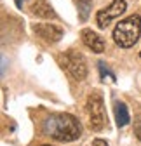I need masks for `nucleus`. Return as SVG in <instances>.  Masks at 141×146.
Returning <instances> with one entry per match:
<instances>
[{"label":"nucleus","instance_id":"7","mask_svg":"<svg viewBox=\"0 0 141 146\" xmlns=\"http://www.w3.org/2000/svg\"><path fill=\"white\" fill-rule=\"evenodd\" d=\"M82 42H84V45L85 47H89L92 52H103L104 50V40L101 38V36L96 33V31H92V30H89V28H85V30H82Z\"/></svg>","mask_w":141,"mask_h":146},{"label":"nucleus","instance_id":"5","mask_svg":"<svg viewBox=\"0 0 141 146\" xmlns=\"http://www.w3.org/2000/svg\"><path fill=\"white\" fill-rule=\"evenodd\" d=\"M127 11V4H126V0H113V2L108 5V7H104V9H99L98 14H96V25L98 28L104 30L112 21L118 19V17L122 16Z\"/></svg>","mask_w":141,"mask_h":146},{"label":"nucleus","instance_id":"6","mask_svg":"<svg viewBox=\"0 0 141 146\" xmlns=\"http://www.w3.org/2000/svg\"><path fill=\"white\" fill-rule=\"evenodd\" d=\"M31 30L40 40H44L47 44H56L63 36V30L56 25H52V23H35L31 26Z\"/></svg>","mask_w":141,"mask_h":146},{"label":"nucleus","instance_id":"15","mask_svg":"<svg viewBox=\"0 0 141 146\" xmlns=\"http://www.w3.org/2000/svg\"><path fill=\"white\" fill-rule=\"evenodd\" d=\"M42 146H51V144H42Z\"/></svg>","mask_w":141,"mask_h":146},{"label":"nucleus","instance_id":"9","mask_svg":"<svg viewBox=\"0 0 141 146\" xmlns=\"http://www.w3.org/2000/svg\"><path fill=\"white\" fill-rule=\"evenodd\" d=\"M115 120H117L118 127H126L129 123L131 117H129V110H127L126 103H120V101L115 103Z\"/></svg>","mask_w":141,"mask_h":146},{"label":"nucleus","instance_id":"10","mask_svg":"<svg viewBox=\"0 0 141 146\" xmlns=\"http://www.w3.org/2000/svg\"><path fill=\"white\" fill-rule=\"evenodd\" d=\"M77 7H78V17L80 21H87L92 7V0H77Z\"/></svg>","mask_w":141,"mask_h":146},{"label":"nucleus","instance_id":"14","mask_svg":"<svg viewBox=\"0 0 141 146\" xmlns=\"http://www.w3.org/2000/svg\"><path fill=\"white\" fill-rule=\"evenodd\" d=\"M16 4H17V5H19V7H21V0H16Z\"/></svg>","mask_w":141,"mask_h":146},{"label":"nucleus","instance_id":"2","mask_svg":"<svg viewBox=\"0 0 141 146\" xmlns=\"http://www.w3.org/2000/svg\"><path fill=\"white\" fill-rule=\"evenodd\" d=\"M139 36H141V17L138 14L120 19V23H117V26L113 28V42L122 49L132 47L139 40Z\"/></svg>","mask_w":141,"mask_h":146},{"label":"nucleus","instance_id":"8","mask_svg":"<svg viewBox=\"0 0 141 146\" xmlns=\"http://www.w3.org/2000/svg\"><path fill=\"white\" fill-rule=\"evenodd\" d=\"M31 12L37 16V17H42V19H49V17H56V12L52 11V7L45 2V0H37L33 5H31Z\"/></svg>","mask_w":141,"mask_h":146},{"label":"nucleus","instance_id":"16","mask_svg":"<svg viewBox=\"0 0 141 146\" xmlns=\"http://www.w3.org/2000/svg\"><path fill=\"white\" fill-rule=\"evenodd\" d=\"M139 58H141V52H139Z\"/></svg>","mask_w":141,"mask_h":146},{"label":"nucleus","instance_id":"13","mask_svg":"<svg viewBox=\"0 0 141 146\" xmlns=\"http://www.w3.org/2000/svg\"><path fill=\"white\" fill-rule=\"evenodd\" d=\"M92 146H108V143L104 139H94L92 141Z\"/></svg>","mask_w":141,"mask_h":146},{"label":"nucleus","instance_id":"1","mask_svg":"<svg viewBox=\"0 0 141 146\" xmlns=\"http://www.w3.org/2000/svg\"><path fill=\"white\" fill-rule=\"evenodd\" d=\"M42 131L47 137L59 141V143H72L77 141L82 134L80 122L70 113H54L44 120Z\"/></svg>","mask_w":141,"mask_h":146},{"label":"nucleus","instance_id":"3","mask_svg":"<svg viewBox=\"0 0 141 146\" xmlns=\"http://www.w3.org/2000/svg\"><path fill=\"white\" fill-rule=\"evenodd\" d=\"M87 113H89V125L92 131H101L104 123H106V117H104V103L103 96L99 90L94 92L87 98Z\"/></svg>","mask_w":141,"mask_h":146},{"label":"nucleus","instance_id":"12","mask_svg":"<svg viewBox=\"0 0 141 146\" xmlns=\"http://www.w3.org/2000/svg\"><path fill=\"white\" fill-rule=\"evenodd\" d=\"M134 134H136V137L141 141V120H138V122L134 123Z\"/></svg>","mask_w":141,"mask_h":146},{"label":"nucleus","instance_id":"4","mask_svg":"<svg viewBox=\"0 0 141 146\" xmlns=\"http://www.w3.org/2000/svg\"><path fill=\"white\" fill-rule=\"evenodd\" d=\"M59 63L75 80H84L87 77V64H85V58L82 54L70 50L63 54V56H59Z\"/></svg>","mask_w":141,"mask_h":146},{"label":"nucleus","instance_id":"11","mask_svg":"<svg viewBox=\"0 0 141 146\" xmlns=\"http://www.w3.org/2000/svg\"><path fill=\"white\" fill-rule=\"evenodd\" d=\"M99 70H101V77H103V80H106V77L110 78V80H115V77L112 75V73L104 68V63H99Z\"/></svg>","mask_w":141,"mask_h":146}]
</instances>
